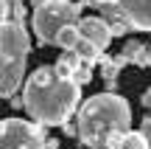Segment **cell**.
Listing matches in <instances>:
<instances>
[{
    "label": "cell",
    "mask_w": 151,
    "mask_h": 149,
    "mask_svg": "<svg viewBox=\"0 0 151 149\" xmlns=\"http://www.w3.org/2000/svg\"><path fill=\"white\" fill-rule=\"evenodd\" d=\"M148 68H151V48H148Z\"/></svg>",
    "instance_id": "7402d4cb"
},
{
    "label": "cell",
    "mask_w": 151,
    "mask_h": 149,
    "mask_svg": "<svg viewBox=\"0 0 151 149\" xmlns=\"http://www.w3.org/2000/svg\"><path fill=\"white\" fill-rule=\"evenodd\" d=\"M132 107L118 93H95L78 107L76 116V135L84 146L104 149L109 132H129Z\"/></svg>",
    "instance_id": "7a4b0ae2"
},
{
    "label": "cell",
    "mask_w": 151,
    "mask_h": 149,
    "mask_svg": "<svg viewBox=\"0 0 151 149\" xmlns=\"http://www.w3.org/2000/svg\"><path fill=\"white\" fill-rule=\"evenodd\" d=\"M11 3H14V0H11Z\"/></svg>",
    "instance_id": "603a6c76"
},
{
    "label": "cell",
    "mask_w": 151,
    "mask_h": 149,
    "mask_svg": "<svg viewBox=\"0 0 151 149\" xmlns=\"http://www.w3.org/2000/svg\"><path fill=\"white\" fill-rule=\"evenodd\" d=\"M123 71V59H112V56H104L101 59V73H104V82H106V93H115V84H118V76Z\"/></svg>",
    "instance_id": "30bf717a"
},
{
    "label": "cell",
    "mask_w": 151,
    "mask_h": 149,
    "mask_svg": "<svg viewBox=\"0 0 151 149\" xmlns=\"http://www.w3.org/2000/svg\"><path fill=\"white\" fill-rule=\"evenodd\" d=\"M73 82L78 84V87H81V84H90L92 82V68L90 65H78L76 73H73Z\"/></svg>",
    "instance_id": "9a60e30c"
},
{
    "label": "cell",
    "mask_w": 151,
    "mask_h": 149,
    "mask_svg": "<svg viewBox=\"0 0 151 149\" xmlns=\"http://www.w3.org/2000/svg\"><path fill=\"white\" fill-rule=\"evenodd\" d=\"M106 3H112V0H81V9H84V6H95V9H101V6H106Z\"/></svg>",
    "instance_id": "d6986e66"
},
{
    "label": "cell",
    "mask_w": 151,
    "mask_h": 149,
    "mask_svg": "<svg viewBox=\"0 0 151 149\" xmlns=\"http://www.w3.org/2000/svg\"><path fill=\"white\" fill-rule=\"evenodd\" d=\"M31 39L22 23L9 20L0 28V99H11L25 82V65Z\"/></svg>",
    "instance_id": "3957f363"
},
{
    "label": "cell",
    "mask_w": 151,
    "mask_h": 149,
    "mask_svg": "<svg viewBox=\"0 0 151 149\" xmlns=\"http://www.w3.org/2000/svg\"><path fill=\"white\" fill-rule=\"evenodd\" d=\"M123 138H126V132H109L104 149H120V146H123Z\"/></svg>",
    "instance_id": "2e32d148"
},
{
    "label": "cell",
    "mask_w": 151,
    "mask_h": 149,
    "mask_svg": "<svg viewBox=\"0 0 151 149\" xmlns=\"http://www.w3.org/2000/svg\"><path fill=\"white\" fill-rule=\"evenodd\" d=\"M78 65H81V59L76 56V51H65V54L59 56V62L53 65V71H56V76H62V79H73V73H76Z\"/></svg>",
    "instance_id": "7c38bea8"
},
{
    "label": "cell",
    "mask_w": 151,
    "mask_h": 149,
    "mask_svg": "<svg viewBox=\"0 0 151 149\" xmlns=\"http://www.w3.org/2000/svg\"><path fill=\"white\" fill-rule=\"evenodd\" d=\"M78 34L81 39H87V42H92L95 48H101L104 54H106L109 42H112V34H109V25L101 20V17H81L78 20Z\"/></svg>",
    "instance_id": "8992f818"
},
{
    "label": "cell",
    "mask_w": 151,
    "mask_h": 149,
    "mask_svg": "<svg viewBox=\"0 0 151 149\" xmlns=\"http://www.w3.org/2000/svg\"><path fill=\"white\" fill-rule=\"evenodd\" d=\"M134 31H151V0H115Z\"/></svg>",
    "instance_id": "52a82bcc"
},
{
    "label": "cell",
    "mask_w": 151,
    "mask_h": 149,
    "mask_svg": "<svg viewBox=\"0 0 151 149\" xmlns=\"http://www.w3.org/2000/svg\"><path fill=\"white\" fill-rule=\"evenodd\" d=\"M45 129L25 118L0 121V149H45Z\"/></svg>",
    "instance_id": "5b68a950"
},
{
    "label": "cell",
    "mask_w": 151,
    "mask_h": 149,
    "mask_svg": "<svg viewBox=\"0 0 151 149\" xmlns=\"http://www.w3.org/2000/svg\"><path fill=\"white\" fill-rule=\"evenodd\" d=\"M140 135H143V138H146L148 144H151V116H146V118L140 121Z\"/></svg>",
    "instance_id": "e0dca14e"
},
{
    "label": "cell",
    "mask_w": 151,
    "mask_h": 149,
    "mask_svg": "<svg viewBox=\"0 0 151 149\" xmlns=\"http://www.w3.org/2000/svg\"><path fill=\"white\" fill-rule=\"evenodd\" d=\"M120 59L123 65H140V68H148V45L137 42V39H129L120 51Z\"/></svg>",
    "instance_id": "9c48e42d"
},
{
    "label": "cell",
    "mask_w": 151,
    "mask_h": 149,
    "mask_svg": "<svg viewBox=\"0 0 151 149\" xmlns=\"http://www.w3.org/2000/svg\"><path fill=\"white\" fill-rule=\"evenodd\" d=\"M81 87L73 79L56 76L53 68H37L25 79L22 107L39 127H65L70 124L73 113L78 110Z\"/></svg>",
    "instance_id": "6da1fadb"
},
{
    "label": "cell",
    "mask_w": 151,
    "mask_h": 149,
    "mask_svg": "<svg viewBox=\"0 0 151 149\" xmlns=\"http://www.w3.org/2000/svg\"><path fill=\"white\" fill-rule=\"evenodd\" d=\"M81 20V3L73 0H34L31 25L37 34L39 45H56L62 28L78 25Z\"/></svg>",
    "instance_id": "277c9868"
},
{
    "label": "cell",
    "mask_w": 151,
    "mask_h": 149,
    "mask_svg": "<svg viewBox=\"0 0 151 149\" xmlns=\"http://www.w3.org/2000/svg\"><path fill=\"white\" fill-rule=\"evenodd\" d=\"M56 146H59V141H53V138L45 141V149H56Z\"/></svg>",
    "instance_id": "44dd1931"
},
{
    "label": "cell",
    "mask_w": 151,
    "mask_h": 149,
    "mask_svg": "<svg viewBox=\"0 0 151 149\" xmlns=\"http://www.w3.org/2000/svg\"><path fill=\"white\" fill-rule=\"evenodd\" d=\"M9 23V0H0V28Z\"/></svg>",
    "instance_id": "ac0fdd59"
},
{
    "label": "cell",
    "mask_w": 151,
    "mask_h": 149,
    "mask_svg": "<svg viewBox=\"0 0 151 149\" xmlns=\"http://www.w3.org/2000/svg\"><path fill=\"white\" fill-rule=\"evenodd\" d=\"M81 34H78V25H67L59 31V37H56V45H59L62 51H73L76 45H78Z\"/></svg>",
    "instance_id": "4fadbf2b"
},
{
    "label": "cell",
    "mask_w": 151,
    "mask_h": 149,
    "mask_svg": "<svg viewBox=\"0 0 151 149\" xmlns=\"http://www.w3.org/2000/svg\"><path fill=\"white\" fill-rule=\"evenodd\" d=\"M73 51H76V56L81 59V65H90V68H92V65H101V59L106 56L101 48H95V45L87 42V39H78V45H76Z\"/></svg>",
    "instance_id": "8fae6325"
},
{
    "label": "cell",
    "mask_w": 151,
    "mask_h": 149,
    "mask_svg": "<svg viewBox=\"0 0 151 149\" xmlns=\"http://www.w3.org/2000/svg\"><path fill=\"white\" fill-rule=\"evenodd\" d=\"M98 11H101L98 17L109 25V34H112V37H123V34L132 31L129 20H126V14H123V9H120L115 0H112V3H106V6H101Z\"/></svg>",
    "instance_id": "ba28073f"
},
{
    "label": "cell",
    "mask_w": 151,
    "mask_h": 149,
    "mask_svg": "<svg viewBox=\"0 0 151 149\" xmlns=\"http://www.w3.org/2000/svg\"><path fill=\"white\" fill-rule=\"evenodd\" d=\"M120 149H151V144L140 135V129H129V132H126V138H123V146H120Z\"/></svg>",
    "instance_id": "5bb4252c"
},
{
    "label": "cell",
    "mask_w": 151,
    "mask_h": 149,
    "mask_svg": "<svg viewBox=\"0 0 151 149\" xmlns=\"http://www.w3.org/2000/svg\"><path fill=\"white\" fill-rule=\"evenodd\" d=\"M140 101H143V107H151V87L143 93V99H140Z\"/></svg>",
    "instance_id": "ffe728a7"
}]
</instances>
